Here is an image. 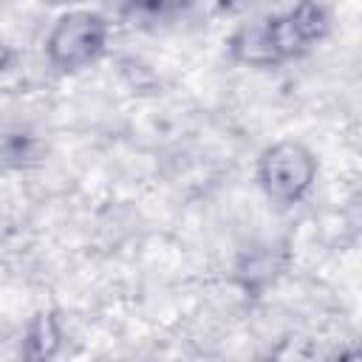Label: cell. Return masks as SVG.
<instances>
[{"label":"cell","instance_id":"cell-1","mask_svg":"<svg viewBox=\"0 0 362 362\" xmlns=\"http://www.w3.org/2000/svg\"><path fill=\"white\" fill-rule=\"evenodd\" d=\"M328 11L317 0L297 3L288 14L243 28L232 40V57L246 65H277L328 34Z\"/></svg>","mask_w":362,"mask_h":362},{"label":"cell","instance_id":"cell-2","mask_svg":"<svg viewBox=\"0 0 362 362\" xmlns=\"http://www.w3.org/2000/svg\"><path fill=\"white\" fill-rule=\"evenodd\" d=\"M317 178V158L300 141H277L257 158V181L269 201L288 206L297 204Z\"/></svg>","mask_w":362,"mask_h":362},{"label":"cell","instance_id":"cell-3","mask_svg":"<svg viewBox=\"0 0 362 362\" xmlns=\"http://www.w3.org/2000/svg\"><path fill=\"white\" fill-rule=\"evenodd\" d=\"M105 42H107V23L102 14L71 11L54 23L45 40V51L59 71H79L105 51Z\"/></svg>","mask_w":362,"mask_h":362},{"label":"cell","instance_id":"cell-4","mask_svg":"<svg viewBox=\"0 0 362 362\" xmlns=\"http://www.w3.org/2000/svg\"><path fill=\"white\" fill-rule=\"evenodd\" d=\"M59 348V328L54 322L51 314H37V320L28 328V339H25V356L31 359H48L54 356Z\"/></svg>","mask_w":362,"mask_h":362},{"label":"cell","instance_id":"cell-5","mask_svg":"<svg viewBox=\"0 0 362 362\" xmlns=\"http://www.w3.org/2000/svg\"><path fill=\"white\" fill-rule=\"evenodd\" d=\"M11 62V51L6 45H0V71H6V65Z\"/></svg>","mask_w":362,"mask_h":362}]
</instances>
